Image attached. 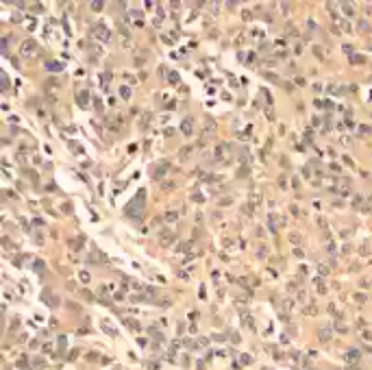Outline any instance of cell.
<instances>
[{"label": "cell", "instance_id": "cell-1", "mask_svg": "<svg viewBox=\"0 0 372 370\" xmlns=\"http://www.w3.org/2000/svg\"><path fill=\"white\" fill-rule=\"evenodd\" d=\"M94 35H96L100 41H109V39H111V33H109V29H107V26H103V24H98L96 29H94Z\"/></svg>", "mask_w": 372, "mask_h": 370}, {"label": "cell", "instance_id": "cell-2", "mask_svg": "<svg viewBox=\"0 0 372 370\" xmlns=\"http://www.w3.org/2000/svg\"><path fill=\"white\" fill-rule=\"evenodd\" d=\"M20 52L24 54V57H33V54L37 52V44H35V41H31V39L24 41V44H22V48H20Z\"/></svg>", "mask_w": 372, "mask_h": 370}, {"label": "cell", "instance_id": "cell-3", "mask_svg": "<svg viewBox=\"0 0 372 370\" xmlns=\"http://www.w3.org/2000/svg\"><path fill=\"white\" fill-rule=\"evenodd\" d=\"M41 298H44L48 305H52V307H57L59 303H61V301H59V296H57V294H50V292H44V294H41Z\"/></svg>", "mask_w": 372, "mask_h": 370}, {"label": "cell", "instance_id": "cell-4", "mask_svg": "<svg viewBox=\"0 0 372 370\" xmlns=\"http://www.w3.org/2000/svg\"><path fill=\"white\" fill-rule=\"evenodd\" d=\"M318 337H320V342H329L331 340V329H329V327H322V329L318 331Z\"/></svg>", "mask_w": 372, "mask_h": 370}, {"label": "cell", "instance_id": "cell-5", "mask_svg": "<svg viewBox=\"0 0 372 370\" xmlns=\"http://www.w3.org/2000/svg\"><path fill=\"white\" fill-rule=\"evenodd\" d=\"M78 105H81V107H87L89 105V94L87 92H81V94H78Z\"/></svg>", "mask_w": 372, "mask_h": 370}, {"label": "cell", "instance_id": "cell-6", "mask_svg": "<svg viewBox=\"0 0 372 370\" xmlns=\"http://www.w3.org/2000/svg\"><path fill=\"white\" fill-rule=\"evenodd\" d=\"M181 131H183L185 135H191V131H194V128H191V122H189V120H185V122L181 124Z\"/></svg>", "mask_w": 372, "mask_h": 370}, {"label": "cell", "instance_id": "cell-7", "mask_svg": "<svg viewBox=\"0 0 372 370\" xmlns=\"http://www.w3.org/2000/svg\"><path fill=\"white\" fill-rule=\"evenodd\" d=\"M120 96H122L124 100H128V98H131V87H126V85L120 87Z\"/></svg>", "mask_w": 372, "mask_h": 370}, {"label": "cell", "instance_id": "cell-8", "mask_svg": "<svg viewBox=\"0 0 372 370\" xmlns=\"http://www.w3.org/2000/svg\"><path fill=\"white\" fill-rule=\"evenodd\" d=\"M46 68H48V70H63V63H59V61H50V63H46Z\"/></svg>", "mask_w": 372, "mask_h": 370}, {"label": "cell", "instance_id": "cell-9", "mask_svg": "<svg viewBox=\"0 0 372 370\" xmlns=\"http://www.w3.org/2000/svg\"><path fill=\"white\" fill-rule=\"evenodd\" d=\"M346 359H348V361H352V364H355V361L359 359V350H350V353H348V355H346Z\"/></svg>", "mask_w": 372, "mask_h": 370}, {"label": "cell", "instance_id": "cell-10", "mask_svg": "<svg viewBox=\"0 0 372 370\" xmlns=\"http://www.w3.org/2000/svg\"><path fill=\"white\" fill-rule=\"evenodd\" d=\"M103 331H107L109 335H117V331L113 327H109V322H103Z\"/></svg>", "mask_w": 372, "mask_h": 370}, {"label": "cell", "instance_id": "cell-11", "mask_svg": "<svg viewBox=\"0 0 372 370\" xmlns=\"http://www.w3.org/2000/svg\"><path fill=\"white\" fill-rule=\"evenodd\" d=\"M359 135H361V137H368V135H370V126L361 124V126H359Z\"/></svg>", "mask_w": 372, "mask_h": 370}, {"label": "cell", "instance_id": "cell-12", "mask_svg": "<svg viewBox=\"0 0 372 370\" xmlns=\"http://www.w3.org/2000/svg\"><path fill=\"white\" fill-rule=\"evenodd\" d=\"M33 268H35V270H39V274H41V272L46 270V263H44V261H39V259H37V261L33 263Z\"/></svg>", "mask_w": 372, "mask_h": 370}, {"label": "cell", "instance_id": "cell-13", "mask_svg": "<svg viewBox=\"0 0 372 370\" xmlns=\"http://www.w3.org/2000/svg\"><path fill=\"white\" fill-rule=\"evenodd\" d=\"M292 307H294V303L289 301V298H283V309H285V311H289Z\"/></svg>", "mask_w": 372, "mask_h": 370}, {"label": "cell", "instance_id": "cell-14", "mask_svg": "<svg viewBox=\"0 0 372 370\" xmlns=\"http://www.w3.org/2000/svg\"><path fill=\"white\" fill-rule=\"evenodd\" d=\"M176 220V211H168L166 213V222H174Z\"/></svg>", "mask_w": 372, "mask_h": 370}, {"label": "cell", "instance_id": "cell-15", "mask_svg": "<svg viewBox=\"0 0 372 370\" xmlns=\"http://www.w3.org/2000/svg\"><path fill=\"white\" fill-rule=\"evenodd\" d=\"M168 79H170V83L176 85V83H179V74H176V72H170V74H168Z\"/></svg>", "mask_w": 372, "mask_h": 370}, {"label": "cell", "instance_id": "cell-16", "mask_svg": "<svg viewBox=\"0 0 372 370\" xmlns=\"http://www.w3.org/2000/svg\"><path fill=\"white\" fill-rule=\"evenodd\" d=\"M172 237H174V235H170V233H166V235H163V240H161V244H163V246H168V244L172 242Z\"/></svg>", "mask_w": 372, "mask_h": 370}, {"label": "cell", "instance_id": "cell-17", "mask_svg": "<svg viewBox=\"0 0 372 370\" xmlns=\"http://www.w3.org/2000/svg\"><path fill=\"white\" fill-rule=\"evenodd\" d=\"M344 13H346V15H352V13H355V9H352L350 5H344Z\"/></svg>", "mask_w": 372, "mask_h": 370}, {"label": "cell", "instance_id": "cell-18", "mask_svg": "<svg viewBox=\"0 0 372 370\" xmlns=\"http://www.w3.org/2000/svg\"><path fill=\"white\" fill-rule=\"evenodd\" d=\"M189 150H191V148H183V153H181V159H183V161L189 157Z\"/></svg>", "mask_w": 372, "mask_h": 370}, {"label": "cell", "instance_id": "cell-19", "mask_svg": "<svg viewBox=\"0 0 372 370\" xmlns=\"http://www.w3.org/2000/svg\"><path fill=\"white\" fill-rule=\"evenodd\" d=\"M359 29H361V31H370V26H368L366 20H361V22H359Z\"/></svg>", "mask_w": 372, "mask_h": 370}, {"label": "cell", "instance_id": "cell-20", "mask_svg": "<svg viewBox=\"0 0 372 370\" xmlns=\"http://www.w3.org/2000/svg\"><path fill=\"white\" fill-rule=\"evenodd\" d=\"M355 301H357V303H363V301H366V296H363V294H355Z\"/></svg>", "mask_w": 372, "mask_h": 370}, {"label": "cell", "instance_id": "cell-21", "mask_svg": "<svg viewBox=\"0 0 372 370\" xmlns=\"http://www.w3.org/2000/svg\"><path fill=\"white\" fill-rule=\"evenodd\" d=\"M320 274L327 276V274H329V268H327V266H320Z\"/></svg>", "mask_w": 372, "mask_h": 370}, {"label": "cell", "instance_id": "cell-22", "mask_svg": "<svg viewBox=\"0 0 372 370\" xmlns=\"http://www.w3.org/2000/svg\"><path fill=\"white\" fill-rule=\"evenodd\" d=\"M126 322H128V327H131V329H139V325H137L135 320H126Z\"/></svg>", "mask_w": 372, "mask_h": 370}, {"label": "cell", "instance_id": "cell-23", "mask_svg": "<svg viewBox=\"0 0 372 370\" xmlns=\"http://www.w3.org/2000/svg\"><path fill=\"white\" fill-rule=\"evenodd\" d=\"M92 9L98 11V9H103V5H100V2H92Z\"/></svg>", "mask_w": 372, "mask_h": 370}, {"label": "cell", "instance_id": "cell-24", "mask_svg": "<svg viewBox=\"0 0 372 370\" xmlns=\"http://www.w3.org/2000/svg\"><path fill=\"white\" fill-rule=\"evenodd\" d=\"M135 65H137V68H142V65H144V59H139V57H137V59H135Z\"/></svg>", "mask_w": 372, "mask_h": 370}]
</instances>
